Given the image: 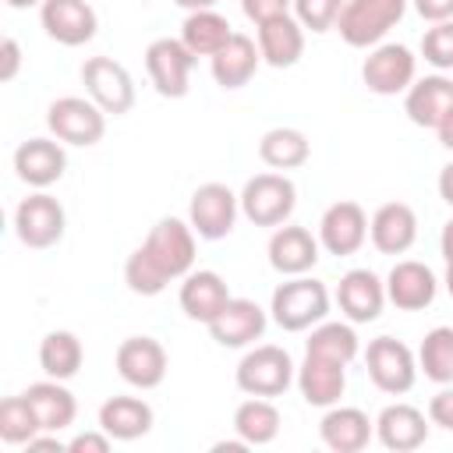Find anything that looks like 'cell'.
Here are the masks:
<instances>
[{
    "instance_id": "cell-1",
    "label": "cell",
    "mask_w": 453,
    "mask_h": 453,
    "mask_svg": "<svg viewBox=\"0 0 453 453\" xmlns=\"http://www.w3.org/2000/svg\"><path fill=\"white\" fill-rule=\"evenodd\" d=\"M195 237L198 234L191 223L177 216H163L124 262L127 290L142 297H156L166 290L170 280H184L195 265Z\"/></svg>"
},
{
    "instance_id": "cell-2",
    "label": "cell",
    "mask_w": 453,
    "mask_h": 453,
    "mask_svg": "<svg viewBox=\"0 0 453 453\" xmlns=\"http://www.w3.org/2000/svg\"><path fill=\"white\" fill-rule=\"evenodd\" d=\"M269 311H273V322L280 329L304 333V329L326 322V315H329V290L315 276H287V283H280L273 290Z\"/></svg>"
},
{
    "instance_id": "cell-3",
    "label": "cell",
    "mask_w": 453,
    "mask_h": 453,
    "mask_svg": "<svg viewBox=\"0 0 453 453\" xmlns=\"http://www.w3.org/2000/svg\"><path fill=\"white\" fill-rule=\"evenodd\" d=\"M234 382L241 393L248 396H283L294 382H297V365L294 357L287 354V347H276V343H258L251 347L241 361H237V372H234Z\"/></svg>"
},
{
    "instance_id": "cell-4",
    "label": "cell",
    "mask_w": 453,
    "mask_h": 453,
    "mask_svg": "<svg viewBox=\"0 0 453 453\" xmlns=\"http://www.w3.org/2000/svg\"><path fill=\"white\" fill-rule=\"evenodd\" d=\"M403 14H407V0H347L336 18V32L347 46L368 50L379 46L389 35V28L400 25Z\"/></svg>"
},
{
    "instance_id": "cell-5",
    "label": "cell",
    "mask_w": 453,
    "mask_h": 453,
    "mask_svg": "<svg viewBox=\"0 0 453 453\" xmlns=\"http://www.w3.org/2000/svg\"><path fill=\"white\" fill-rule=\"evenodd\" d=\"M297 205V188L287 173H255L241 188V212L255 226H283Z\"/></svg>"
},
{
    "instance_id": "cell-6",
    "label": "cell",
    "mask_w": 453,
    "mask_h": 453,
    "mask_svg": "<svg viewBox=\"0 0 453 453\" xmlns=\"http://www.w3.org/2000/svg\"><path fill=\"white\" fill-rule=\"evenodd\" d=\"M46 127L64 145L88 149V145L103 142V134H106V113L92 99H85V96H60L46 110Z\"/></svg>"
},
{
    "instance_id": "cell-7",
    "label": "cell",
    "mask_w": 453,
    "mask_h": 453,
    "mask_svg": "<svg viewBox=\"0 0 453 453\" xmlns=\"http://www.w3.org/2000/svg\"><path fill=\"white\" fill-rule=\"evenodd\" d=\"M81 85L106 117H124L134 106V78L113 57H88L81 64Z\"/></svg>"
},
{
    "instance_id": "cell-8",
    "label": "cell",
    "mask_w": 453,
    "mask_h": 453,
    "mask_svg": "<svg viewBox=\"0 0 453 453\" xmlns=\"http://www.w3.org/2000/svg\"><path fill=\"white\" fill-rule=\"evenodd\" d=\"M195 53L184 46V39H170L159 35L145 46V71L152 78V88L163 99H184L191 88V67H195Z\"/></svg>"
},
{
    "instance_id": "cell-9",
    "label": "cell",
    "mask_w": 453,
    "mask_h": 453,
    "mask_svg": "<svg viewBox=\"0 0 453 453\" xmlns=\"http://www.w3.org/2000/svg\"><path fill=\"white\" fill-rule=\"evenodd\" d=\"M365 368H368V379L375 382V389H382L389 396H403V393H411V386L418 379V354L393 336H375L365 350Z\"/></svg>"
},
{
    "instance_id": "cell-10",
    "label": "cell",
    "mask_w": 453,
    "mask_h": 453,
    "mask_svg": "<svg viewBox=\"0 0 453 453\" xmlns=\"http://www.w3.org/2000/svg\"><path fill=\"white\" fill-rule=\"evenodd\" d=\"M418 74V57L403 42H379L368 50L361 64V81L375 96H400L414 85Z\"/></svg>"
},
{
    "instance_id": "cell-11",
    "label": "cell",
    "mask_w": 453,
    "mask_h": 453,
    "mask_svg": "<svg viewBox=\"0 0 453 453\" xmlns=\"http://www.w3.org/2000/svg\"><path fill=\"white\" fill-rule=\"evenodd\" d=\"M237 212H241V195H234L219 180L198 184L188 202V223L202 241H223L237 223Z\"/></svg>"
},
{
    "instance_id": "cell-12",
    "label": "cell",
    "mask_w": 453,
    "mask_h": 453,
    "mask_svg": "<svg viewBox=\"0 0 453 453\" xmlns=\"http://www.w3.org/2000/svg\"><path fill=\"white\" fill-rule=\"evenodd\" d=\"M64 230H67V212H64V205L53 195L35 191V195L18 202V209H14V234H18V241L25 248H35V251L53 248L64 237Z\"/></svg>"
},
{
    "instance_id": "cell-13",
    "label": "cell",
    "mask_w": 453,
    "mask_h": 453,
    "mask_svg": "<svg viewBox=\"0 0 453 453\" xmlns=\"http://www.w3.org/2000/svg\"><path fill=\"white\" fill-rule=\"evenodd\" d=\"M39 21L50 39L60 46H85L96 39L99 14L88 0H42L39 4Z\"/></svg>"
},
{
    "instance_id": "cell-14",
    "label": "cell",
    "mask_w": 453,
    "mask_h": 453,
    "mask_svg": "<svg viewBox=\"0 0 453 453\" xmlns=\"http://www.w3.org/2000/svg\"><path fill=\"white\" fill-rule=\"evenodd\" d=\"M117 375L134 389H156L166 379V350L152 336H127L113 354Z\"/></svg>"
},
{
    "instance_id": "cell-15",
    "label": "cell",
    "mask_w": 453,
    "mask_h": 453,
    "mask_svg": "<svg viewBox=\"0 0 453 453\" xmlns=\"http://www.w3.org/2000/svg\"><path fill=\"white\" fill-rule=\"evenodd\" d=\"M386 280H379L372 269H347L340 276V287H336V304L343 311L347 322L354 326H365V322H375L386 308Z\"/></svg>"
},
{
    "instance_id": "cell-16",
    "label": "cell",
    "mask_w": 453,
    "mask_h": 453,
    "mask_svg": "<svg viewBox=\"0 0 453 453\" xmlns=\"http://www.w3.org/2000/svg\"><path fill=\"white\" fill-rule=\"evenodd\" d=\"M368 241V216L357 202L343 198V202H333L322 219H319V244L329 251V255H354L361 251V244Z\"/></svg>"
},
{
    "instance_id": "cell-17",
    "label": "cell",
    "mask_w": 453,
    "mask_h": 453,
    "mask_svg": "<svg viewBox=\"0 0 453 453\" xmlns=\"http://www.w3.org/2000/svg\"><path fill=\"white\" fill-rule=\"evenodd\" d=\"M297 389L308 407H333L347 389V365L336 357L304 350V361L297 365Z\"/></svg>"
},
{
    "instance_id": "cell-18",
    "label": "cell",
    "mask_w": 453,
    "mask_h": 453,
    "mask_svg": "<svg viewBox=\"0 0 453 453\" xmlns=\"http://www.w3.org/2000/svg\"><path fill=\"white\" fill-rule=\"evenodd\" d=\"M67 170V152L60 138H28L14 149V173L28 188H50L64 177Z\"/></svg>"
},
{
    "instance_id": "cell-19",
    "label": "cell",
    "mask_w": 453,
    "mask_h": 453,
    "mask_svg": "<svg viewBox=\"0 0 453 453\" xmlns=\"http://www.w3.org/2000/svg\"><path fill=\"white\" fill-rule=\"evenodd\" d=\"M319 237H311L308 226H294V223H283L273 230L269 237V265L280 273V276H304L315 269L319 262Z\"/></svg>"
},
{
    "instance_id": "cell-20",
    "label": "cell",
    "mask_w": 453,
    "mask_h": 453,
    "mask_svg": "<svg viewBox=\"0 0 453 453\" xmlns=\"http://www.w3.org/2000/svg\"><path fill=\"white\" fill-rule=\"evenodd\" d=\"M435 294H439V280H435V273H432L425 262H418V258L396 262V265L389 269V276H386V297H389V304H396L400 311H421V308H428V304L435 301Z\"/></svg>"
},
{
    "instance_id": "cell-21",
    "label": "cell",
    "mask_w": 453,
    "mask_h": 453,
    "mask_svg": "<svg viewBox=\"0 0 453 453\" xmlns=\"http://www.w3.org/2000/svg\"><path fill=\"white\" fill-rule=\"evenodd\" d=\"M265 333V311L251 301V297H230L226 308L209 322V336L219 347H251L255 340H262Z\"/></svg>"
},
{
    "instance_id": "cell-22",
    "label": "cell",
    "mask_w": 453,
    "mask_h": 453,
    "mask_svg": "<svg viewBox=\"0 0 453 453\" xmlns=\"http://www.w3.org/2000/svg\"><path fill=\"white\" fill-rule=\"evenodd\" d=\"M449 110H453V78H446L442 71L414 78V85L403 92V113L418 127H432L435 131L446 120Z\"/></svg>"
},
{
    "instance_id": "cell-23",
    "label": "cell",
    "mask_w": 453,
    "mask_h": 453,
    "mask_svg": "<svg viewBox=\"0 0 453 453\" xmlns=\"http://www.w3.org/2000/svg\"><path fill=\"white\" fill-rule=\"evenodd\" d=\"M428 418L414 403H389L375 418V439L393 453H411L428 439Z\"/></svg>"
},
{
    "instance_id": "cell-24",
    "label": "cell",
    "mask_w": 453,
    "mask_h": 453,
    "mask_svg": "<svg viewBox=\"0 0 453 453\" xmlns=\"http://www.w3.org/2000/svg\"><path fill=\"white\" fill-rule=\"evenodd\" d=\"M230 297L234 294H230L226 280L219 273H212V269H191L184 276V283H180V294H177L180 311L188 319H195V322H205V326L226 308Z\"/></svg>"
},
{
    "instance_id": "cell-25",
    "label": "cell",
    "mask_w": 453,
    "mask_h": 453,
    "mask_svg": "<svg viewBox=\"0 0 453 453\" xmlns=\"http://www.w3.org/2000/svg\"><path fill=\"white\" fill-rule=\"evenodd\" d=\"M319 435L333 453H361L372 435H375V421L361 411V407H326L322 421H319Z\"/></svg>"
},
{
    "instance_id": "cell-26",
    "label": "cell",
    "mask_w": 453,
    "mask_h": 453,
    "mask_svg": "<svg viewBox=\"0 0 453 453\" xmlns=\"http://www.w3.org/2000/svg\"><path fill=\"white\" fill-rule=\"evenodd\" d=\"M368 237L382 255H403L418 241V216L407 202H386L368 219Z\"/></svg>"
},
{
    "instance_id": "cell-27",
    "label": "cell",
    "mask_w": 453,
    "mask_h": 453,
    "mask_svg": "<svg viewBox=\"0 0 453 453\" xmlns=\"http://www.w3.org/2000/svg\"><path fill=\"white\" fill-rule=\"evenodd\" d=\"M258 64H262L258 42L244 32H234L226 39V46L209 57V67H212V78H216L219 88H244L255 78Z\"/></svg>"
},
{
    "instance_id": "cell-28",
    "label": "cell",
    "mask_w": 453,
    "mask_h": 453,
    "mask_svg": "<svg viewBox=\"0 0 453 453\" xmlns=\"http://www.w3.org/2000/svg\"><path fill=\"white\" fill-rule=\"evenodd\" d=\"M258 32V53L269 67H294L304 53V25L294 14H280L269 18L262 25H255Z\"/></svg>"
},
{
    "instance_id": "cell-29",
    "label": "cell",
    "mask_w": 453,
    "mask_h": 453,
    "mask_svg": "<svg viewBox=\"0 0 453 453\" xmlns=\"http://www.w3.org/2000/svg\"><path fill=\"white\" fill-rule=\"evenodd\" d=\"M152 421H156V414L142 396H110L99 407V428L117 442H131V439L149 435Z\"/></svg>"
},
{
    "instance_id": "cell-30",
    "label": "cell",
    "mask_w": 453,
    "mask_h": 453,
    "mask_svg": "<svg viewBox=\"0 0 453 453\" xmlns=\"http://www.w3.org/2000/svg\"><path fill=\"white\" fill-rule=\"evenodd\" d=\"M25 396H28V403H32V411H35L42 432H64V428L74 425L78 400H74V393H71L60 379H50V375H46L42 382H32V386L25 389Z\"/></svg>"
},
{
    "instance_id": "cell-31",
    "label": "cell",
    "mask_w": 453,
    "mask_h": 453,
    "mask_svg": "<svg viewBox=\"0 0 453 453\" xmlns=\"http://www.w3.org/2000/svg\"><path fill=\"white\" fill-rule=\"evenodd\" d=\"M258 159L273 170H297L311 159V142L301 127H269L258 142Z\"/></svg>"
},
{
    "instance_id": "cell-32",
    "label": "cell",
    "mask_w": 453,
    "mask_h": 453,
    "mask_svg": "<svg viewBox=\"0 0 453 453\" xmlns=\"http://www.w3.org/2000/svg\"><path fill=\"white\" fill-rule=\"evenodd\" d=\"M81 361H85V347L81 340L71 333V329H53L42 336L39 343V368L50 375V379H74L81 372Z\"/></svg>"
},
{
    "instance_id": "cell-33",
    "label": "cell",
    "mask_w": 453,
    "mask_h": 453,
    "mask_svg": "<svg viewBox=\"0 0 453 453\" xmlns=\"http://www.w3.org/2000/svg\"><path fill=\"white\" fill-rule=\"evenodd\" d=\"M280 411L269 396H248L244 403H237L234 411V432L248 442V446H265L280 435Z\"/></svg>"
},
{
    "instance_id": "cell-34",
    "label": "cell",
    "mask_w": 453,
    "mask_h": 453,
    "mask_svg": "<svg viewBox=\"0 0 453 453\" xmlns=\"http://www.w3.org/2000/svg\"><path fill=\"white\" fill-rule=\"evenodd\" d=\"M234 35L230 21L212 7V11H191L180 25V39L195 57H212L226 46V39Z\"/></svg>"
},
{
    "instance_id": "cell-35",
    "label": "cell",
    "mask_w": 453,
    "mask_h": 453,
    "mask_svg": "<svg viewBox=\"0 0 453 453\" xmlns=\"http://www.w3.org/2000/svg\"><path fill=\"white\" fill-rule=\"evenodd\" d=\"M418 372H425V379L435 386L453 382V326H435L425 333L418 347Z\"/></svg>"
},
{
    "instance_id": "cell-36",
    "label": "cell",
    "mask_w": 453,
    "mask_h": 453,
    "mask_svg": "<svg viewBox=\"0 0 453 453\" xmlns=\"http://www.w3.org/2000/svg\"><path fill=\"white\" fill-rule=\"evenodd\" d=\"M304 350L326 354V357H336V361L350 365L357 357V350H361V340L354 333V322H329L326 319V322L311 326V336H308Z\"/></svg>"
},
{
    "instance_id": "cell-37",
    "label": "cell",
    "mask_w": 453,
    "mask_h": 453,
    "mask_svg": "<svg viewBox=\"0 0 453 453\" xmlns=\"http://www.w3.org/2000/svg\"><path fill=\"white\" fill-rule=\"evenodd\" d=\"M39 432H42V425H39V418H35V411H32L25 393L21 396H7L0 403V439L7 446H28Z\"/></svg>"
},
{
    "instance_id": "cell-38",
    "label": "cell",
    "mask_w": 453,
    "mask_h": 453,
    "mask_svg": "<svg viewBox=\"0 0 453 453\" xmlns=\"http://www.w3.org/2000/svg\"><path fill=\"white\" fill-rule=\"evenodd\" d=\"M421 57L435 71H453V18L449 21H435L432 28H425V35H421Z\"/></svg>"
},
{
    "instance_id": "cell-39",
    "label": "cell",
    "mask_w": 453,
    "mask_h": 453,
    "mask_svg": "<svg viewBox=\"0 0 453 453\" xmlns=\"http://www.w3.org/2000/svg\"><path fill=\"white\" fill-rule=\"evenodd\" d=\"M347 0H294V18L308 32H329L336 28V18Z\"/></svg>"
},
{
    "instance_id": "cell-40",
    "label": "cell",
    "mask_w": 453,
    "mask_h": 453,
    "mask_svg": "<svg viewBox=\"0 0 453 453\" xmlns=\"http://www.w3.org/2000/svg\"><path fill=\"white\" fill-rule=\"evenodd\" d=\"M290 7H294V0H241L244 18L255 21V25H262L269 18H280V14H290Z\"/></svg>"
},
{
    "instance_id": "cell-41",
    "label": "cell",
    "mask_w": 453,
    "mask_h": 453,
    "mask_svg": "<svg viewBox=\"0 0 453 453\" xmlns=\"http://www.w3.org/2000/svg\"><path fill=\"white\" fill-rule=\"evenodd\" d=\"M428 421L453 432V382H446L432 400H428Z\"/></svg>"
},
{
    "instance_id": "cell-42",
    "label": "cell",
    "mask_w": 453,
    "mask_h": 453,
    "mask_svg": "<svg viewBox=\"0 0 453 453\" xmlns=\"http://www.w3.org/2000/svg\"><path fill=\"white\" fill-rule=\"evenodd\" d=\"M110 435L99 428V432H78L74 439H67V453H106L110 449Z\"/></svg>"
},
{
    "instance_id": "cell-43",
    "label": "cell",
    "mask_w": 453,
    "mask_h": 453,
    "mask_svg": "<svg viewBox=\"0 0 453 453\" xmlns=\"http://www.w3.org/2000/svg\"><path fill=\"white\" fill-rule=\"evenodd\" d=\"M18 67H21V46H18V39L7 35L0 42V81H14Z\"/></svg>"
},
{
    "instance_id": "cell-44",
    "label": "cell",
    "mask_w": 453,
    "mask_h": 453,
    "mask_svg": "<svg viewBox=\"0 0 453 453\" xmlns=\"http://www.w3.org/2000/svg\"><path fill=\"white\" fill-rule=\"evenodd\" d=\"M414 11L425 18V21H449L453 18V0H414Z\"/></svg>"
},
{
    "instance_id": "cell-45",
    "label": "cell",
    "mask_w": 453,
    "mask_h": 453,
    "mask_svg": "<svg viewBox=\"0 0 453 453\" xmlns=\"http://www.w3.org/2000/svg\"><path fill=\"white\" fill-rule=\"evenodd\" d=\"M25 449H53V453H64V449H67V442H60V439H57V432H39Z\"/></svg>"
},
{
    "instance_id": "cell-46",
    "label": "cell",
    "mask_w": 453,
    "mask_h": 453,
    "mask_svg": "<svg viewBox=\"0 0 453 453\" xmlns=\"http://www.w3.org/2000/svg\"><path fill=\"white\" fill-rule=\"evenodd\" d=\"M439 198H442L446 205H453V163H446V166L439 170Z\"/></svg>"
},
{
    "instance_id": "cell-47",
    "label": "cell",
    "mask_w": 453,
    "mask_h": 453,
    "mask_svg": "<svg viewBox=\"0 0 453 453\" xmlns=\"http://www.w3.org/2000/svg\"><path fill=\"white\" fill-rule=\"evenodd\" d=\"M435 134H439V145L453 152V110H449V113H446V120L435 127Z\"/></svg>"
},
{
    "instance_id": "cell-48",
    "label": "cell",
    "mask_w": 453,
    "mask_h": 453,
    "mask_svg": "<svg viewBox=\"0 0 453 453\" xmlns=\"http://www.w3.org/2000/svg\"><path fill=\"white\" fill-rule=\"evenodd\" d=\"M439 248H442V258L453 262V219L442 226V237H439Z\"/></svg>"
},
{
    "instance_id": "cell-49",
    "label": "cell",
    "mask_w": 453,
    "mask_h": 453,
    "mask_svg": "<svg viewBox=\"0 0 453 453\" xmlns=\"http://www.w3.org/2000/svg\"><path fill=\"white\" fill-rule=\"evenodd\" d=\"M173 4H177V7H184V11L191 14V11H212L219 0H173Z\"/></svg>"
},
{
    "instance_id": "cell-50",
    "label": "cell",
    "mask_w": 453,
    "mask_h": 453,
    "mask_svg": "<svg viewBox=\"0 0 453 453\" xmlns=\"http://www.w3.org/2000/svg\"><path fill=\"white\" fill-rule=\"evenodd\" d=\"M35 4H42V0H7V7H14V11H25V7H35Z\"/></svg>"
},
{
    "instance_id": "cell-51",
    "label": "cell",
    "mask_w": 453,
    "mask_h": 453,
    "mask_svg": "<svg viewBox=\"0 0 453 453\" xmlns=\"http://www.w3.org/2000/svg\"><path fill=\"white\" fill-rule=\"evenodd\" d=\"M442 283H446V290H449V297H453V262H446V280H442Z\"/></svg>"
}]
</instances>
